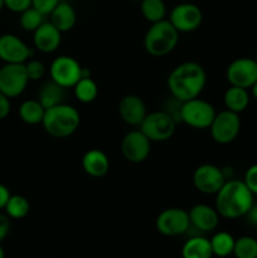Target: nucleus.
Here are the masks:
<instances>
[{
    "mask_svg": "<svg viewBox=\"0 0 257 258\" xmlns=\"http://www.w3.org/2000/svg\"><path fill=\"white\" fill-rule=\"evenodd\" d=\"M29 78L25 72L24 64L4 63L0 68V92L9 98L18 97L27 88Z\"/></svg>",
    "mask_w": 257,
    "mask_h": 258,
    "instance_id": "obj_10",
    "label": "nucleus"
},
{
    "mask_svg": "<svg viewBox=\"0 0 257 258\" xmlns=\"http://www.w3.org/2000/svg\"><path fill=\"white\" fill-rule=\"evenodd\" d=\"M4 7L10 12L23 13L32 7V0H4Z\"/></svg>",
    "mask_w": 257,
    "mask_h": 258,
    "instance_id": "obj_34",
    "label": "nucleus"
},
{
    "mask_svg": "<svg viewBox=\"0 0 257 258\" xmlns=\"http://www.w3.org/2000/svg\"><path fill=\"white\" fill-rule=\"evenodd\" d=\"M80 122V112L73 106L60 103V105L45 110L42 125L50 136L63 139L76 133Z\"/></svg>",
    "mask_w": 257,
    "mask_h": 258,
    "instance_id": "obj_3",
    "label": "nucleus"
},
{
    "mask_svg": "<svg viewBox=\"0 0 257 258\" xmlns=\"http://www.w3.org/2000/svg\"><path fill=\"white\" fill-rule=\"evenodd\" d=\"M65 90V87L55 83L53 80L48 81V82L43 83L40 87L39 92H38V101L42 103L45 110L54 107V106L63 103L66 96Z\"/></svg>",
    "mask_w": 257,
    "mask_h": 258,
    "instance_id": "obj_21",
    "label": "nucleus"
},
{
    "mask_svg": "<svg viewBox=\"0 0 257 258\" xmlns=\"http://www.w3.org/2000/svg\"><path fill=\"white\" fill-rule=\"evenodd\" d=\"M253 194L243 180H228L216 194V207L219 217L236 219L244 217L253 206Z\"/></svg>",
    "mask_w": 257,
    "mask_h": 258,
    "instance_id": "obj_2",
    "label": "nucleus"
},
{
    "mask_svg": "<svg viewBox=\"0 0 257 258\" xmlns=\"http://www.w3.org/2000/svg\"><path fill=\"white\" fill-rule=\"evenodd\" d=\"M10 196H12V194H10L9 189L5 185H3V184H0V211L5 208Z\"/></svg>",
    "mask_w": 257,
    "mask_h": 258,
    "instance_id": "obj_37",
    "label": "nucleus"
},
{
    "mask_svg": "<svg viewBox=\"0 0 257 258\" xmlns=\"http://www.w3.org/2000/svg\"><path fill=\"white\" fill-rule=\"evenodd\" d=\"M190 226L201 232H211L217 228L219 214L216 208L208 204H196L189 211Z\"/></svg>",
    "mask_w": 257,
    "mask_h": 258,
    "instance_id": "obj_18",
    "label": "nucleus"
},
{
    "mask_svg": "<svg viewBox=\"0 0 257 258\" xmlns=\"http://www.w3.org/2000/svg\"><path fill=\"white\" fill-rule=\"evenodd\" d=\"M226 77L231 86L251 88L257 81V62L252 58H237L227 67Z\"/></svg>",
    "mask_w": 257,
    "mask_h": 258,
    "instance_id": "obj_14",
    "label": "nucleus"
},
{
    "mask_svg": "<svg viewBox=\"0 0 257 258\" xmlns=\"http://www.w3.org/2000/svg\"><path fill=\"white\" fill-rule=\"evenodd\" d=\"M251 88H252V95H253V97L257 100V81L254 82V85L252 86Z\"/></svg>",
    "mask_w": 257,
    "mask_h": 258,
    "instance_id": "obj_39",
    "label": "nucleus"
},
{
    "mask_svg": "<svg viewBox=\"0 0 257 258\" xmlns=\"http://www.w3.org/2000/svg\"><path fill=\"white\" fill-rule=\"evenodd\" d=\"M181 256L183 258H212L211 242L206 237H191L184 243L181 248Z\"/></svg>",
    "mask_w": 257,
    "mask_h": 258,
    "instance_id": "obj_22",
    "label": "nucleus"
},
{
    "mask_svg": "<svg viewBox=\"0 0 257 258\" xmlns=\"http://www.w3.org/2000/svg\"><path fill=\"white\" fill-rule=\"evenodd\" d=\"M34 47L42 53H53L62 43V32L50 22H44L35 32H33Z\"/></svg>",
    "mask_w": 257,
    "mask_h": 258,
    "instance_id": "obj_17",
    "label": "nucleus"
},
{
    "mask_svg": "<svg viewBox=\"0 0 257 258\" xmlns=\"http://www.w3.org/2000/svg\"><path fill=\"white\" fill-rule=\"evenodd\" d=\"M73 92L76 98L82 103H90L96 100L98 95V86L95 81L91 78V76L82 77L75 86H73Z\"/></svg>",
    "mask_w": 257,
    "mask_h": 258,
    "instance_id": "obj_26",
    "label": "nucleus"
},
{
    "mask_svg": "<svg viewBox=\"0 0 257 258\" xmlns=\"http://www.w3.org/2000/svg\"><path fill=\"white\" fill-rule=\"evenodd\" d=\"M10 98L5 96L4 93L0 92V121L7 118L10 113Z\"/></svg>",
    "mask_w": 257,
    "mask_h": 258,
    "instance_id": "obj_35",
    "label": "nucleus"
},
{
    "mask_svg": "<svg viewBox=\"0 0 257 258\" xmlns=\"http://www.w3.org/2000/svg\"><path fill=\"white\" fill-rule=\"evenodd\" d=\"M140 10L143 17L151 24L165 19L166 5L164 0H140Z\"/></svg>",
    "mask_w": 257,
    "mask_h": 258,
    "instance_id": "obj_27",
    "label": "nucleus"
},
{
    "mask_svg": "<svg viewBox=\"0 0 257 258\" xmlns=\"http://www.w3.org/2000/svg\"><path fill=\"white\" fill-rule=\"evenodd\" d=\"M254 60H256V62H257V50H256V57H254Z\"/></svg>",
    "mask_w": 257,
    "mask_h": 258,
    "instance_id": "obj_42",
    "label": "nucleus"
},
{
    "mask_svg": "<svg viewBox=\"0 0 257 258\" xmlns=\"http://www.w3.org/2000/svg\"><path fill=\"white\" fill-rule=\"evenodd\" d=\"M206 82V71L196 62L180 63L168 76L169 91L180 102L199 97Z\"/></svg>",
    "mask_w": 257,
    "mask_h": 258,
    "instance_id": "obj_1",
    "label": "nucleus"
},
{
    "mask_svg": "<svg viewBox=\"0 0 257 258\" xmlns=\"http://www.w3.org/2000/svg\"><path fill=\"white\" fill-rule=\"evenodd\" d=\"M176 121L164 110L146 115L140 125V130L150 141H166L175 133Z\"/></svg>",
    "mask_w": 257,
    "mask_h": 258,
    "instance_id": "obj_6",
    "label": "nucleus"
},
{
    "mask_svg": "<svg viewBox=\"0 0 257 258\" xmlns=\"http://www.w3.org/2000/svg\"><path fill=\"white\" fill-rule=\"evenodd\" d=\"M226 183L223 170L213 164L199 165L193 173V185L199 193L217 194Z\"/></svg>",
    "mask_w": 257,
    "mask_h": 258,
    "instance_id": "obj_12",
    "label": "nucleus"
},
{
    "mask_svg": "<svg viewBox=\"0 0 257 258\" xmlns=\"http://www.w3.org/2000/svg\"><path fill=\"white\" fill-rule=\"evenodd\" d=\"M49 17V22L62 33H66L72 29L76 25V22H77V14H76L75 8L70 3L66 2H60L53 9Z\"/></svg>",
    "mask_w": 257,
    "mask_h": 258,
    "instance_id": "obj_20",
    "label": "nucleus"
},
{
    "mask_svg": "<svg viewBox=\"0 0 257 258\" xmlns=\"http://www.w3.org/2000/svg\"><path fill=\"white\" fill-rule=\"evenodd\" d=\"M85 68L70 55H59L49 67L50 80L62 87H73L83 77Z\"/></svg>",
    "mask_w": 257,
    "mask_h": 258,
    "instance_id": "obj_8",
    "label": "nucleus"
},
{
    "mask_svg": "<svg viewBox=\"0 0 257 258\" xmlns=\"http://www.w3.org/2000/svg\"><path fill=\"white\" fill-rule=\"evenodd\" d=\"M10 229V222H9V217L7 214L0 213V242L8 236Z\"/></svg>",
    "mask_w": 257,
    "mask_h": 258,
    "instance_id": "obj_36",
    "label": "nucleus"
},
{
    "mask_svg": "<svg viewBox=\"0 0 257 258\" xmlns=\"http://www.w3.org/2000/svg\"><path fill=\"white\" fill-rule=\"evenodd\" d=\"M82 169L87 175L92 178H102L110 169L108 156L100 149H91L83 155Z\"/></svg>",
    "mask_w": 257,
    "mask_h": 258,
    "instance_id": "obj_19",
    "label": "nucleus"
},
{
    "mask_svg": "<svg viewBox=\"0 0 257 258\" xmlns=\"http://www.w3.org/2000/svg\"><path fill=\"white\" fill-rule=\"evenodd\" d=\"M3 8H4V0H0V12H2Z\"/></svg>",
    "mask_w": 257,
    "mask_h": 258,
    "instance_id": "obj_41",
    "label": "nucleus"
},
{
    "mask_svg": "<svg viewBox=\"0 0 257 258\" xmlns=\"http://www.w3.org/2000/svg\"><path fill=\"white\" fill-rule=\"evenodd\" d=\"M203 20V13L193 3H180L171 9L169 22L179 33H189L198 29Z\"/></svg>",
    "mask_w": 257,
    "mask_h": 258,
    "instance_id": "obj_11",
    "label": "nucleus"
},
{
    "mask_svg": "<svg viewBox=\"0 0 257 258\" xmlns=\"http://www.w3.org/2000/svg\"><path fill=\"white\" fill-rule=\"evenodd\" d=\"M25 72L29 81H39L45 75V66L38 59H29L24 63Z\"/></svg>",
    "mask_w": 257,
    "mask_h": 258,
    "instance_id": "obj_31",
    "label": "nucleus"
},
{
    "mask_svg": "<svg viewBox=\"0 0 257 258\" xmlns=\"http://www.w3.org/2000/svg\"><path fill=\"white\" fill-rule=\"evenodd\" d=\"M247 218H248V222L252 224V226L257 227V204L253 203V206L251 207V209L248 211V213L246 214Z\"/></svg>",
    "mask_w": 257,
    "mask_h": 258,
    "instance_id": "obj_38",
    "label": "nucleus"
},
{
    "mask_svg": "<svg viewBox=\"0 0 257 258\" xmlns=\"http://www.w3.org/2000/svg\"><path fill=\"white\" fill-rule=\"evenodd\" d=\"M243 181L247 185V188L252 191V194L257 196V164L247 169Z\"/></svg>",
    "mask_w": 257,
    "mask_h": 258,
    "instance_id": "obj_32",
    "label": "nucleus"
},
{
    "mask_svg": "<svg viewBox=\"0 0 257 258\" xmlns=\"http://www.w3.org/2000/svg\"><path fill=\"white\" fill-rule=\"evenodd\" d=\"M155 227L159 233L165 237H178L190 228L189 212L183 208H166L156 217Z\"/></svg>",
    "mask_w": 257,
    "mask_h": 258,
    "instance_id": "obj_7",
    "label": "nucleus"
},
{
    "mask_svg": "<svg viewBox=\"0 0 257 258\" xmlns=\"http://www.w3.org/2000/svg\"><path fill=\"white\" fill-rule=\"evenodd\" d=\"M45 108L38 100H27L19 106V117L27 125H38L43 122Z\"/></svg>",
    "mask_w": 257,
    "mask_h": 258,
    "instance_id": "obj_24",
    "label": "nucleus"
},
{
    "mask_svg": "<svg viewBox=\"0 0 257 258\" xmlns=\"http://www.w3.org/2000/svg\"><path fill=\"white\" fill-rule=\"evenodd\" d=\"M118 113L123 122L139 127L148 115L145 103L136 95H126L121 98L118 102Z\"/></svg>",
    "mask_w": 257,
    "mask_h": 258,
    "instance_id": "obj_16",
    "label": "nucleus"
},
{
    "mask_svg": "<svg viewBox=\"0 0 257 258\" xmlns=\"http://www.w3.org/2000/svg\"><path fill=\"white\" fill-rule=\"evenodd\" d=\"M179 43V32L169 19L151 24L144 37V48L153 57H164L175 49Z\"/></svg>",
    "mask_w": 257,
    "mask_h": 258,
    "instance_id": "obj_4",
    "label": "nucleus"
},
{
    "mask_svg": "<svg viewBox=\"0 0 257 258\" xmlns=\"http://www.w3.org/2000/svg\"><path fill=\"white\" fill-rule=\"evenodd\" d=\"M59 3L60 0H32V7H34L35 9H38L47 17Z\"/></svg>",
    "mask_w": 257,
    "mask_h": 258,
    "instance_id": "obj_33",
    "label": "nucleus"
},
{
    "mask_svg": "<svg viewBox=\"0 0 257 258\" xmlns=\"http://www.w3.org/2000/svg\"><path fill=\"white\" fill-rule=\"evenodd\" d=\"M33 55L32 48L28 47L18 35H0V60L10 64H24Z\"/></svg>",
    "mask_w": 257,
    "mask_h": 258,
    "instance_id": "obj_15",
    "label": "nucleus"
},
{
    "mask_svg": "<svg viewBox=\"0 0 257 258\" xmlns=\"http://www.w3.org/2000/svg\"><path fill=\"white\" fill-rule=\"evenodd\" d=\"M233 256L236 258H257V239L249 236L236 239Z\"/></svg>",
    "mask_w": 257,
    "mask_h": 258,
    "instance_id": "obj_30",
    "label": "nucleus"
},
{
    "mask_svg": "<svg viewBox=\"0 0 257 258\" xmlns=\"http://www.w3.org/2000/svg\"><path fill=\"white\" fill-rule=\"evenodd\" d=\"M133 2H140V0H133Z\"/></svg>",
    "mask_w": 257,
    "mask_h": 258,
    "instance_id": "obj_43",
    "label": "nucleus"
},
{
    "mask_svg": "<svg viewBox=\"0 0 257 258\" xmlns=\"http://www.w3.org/2000/svg\"><path fill=\"white\" fill-rule=\"evenodd\" d=\"M151 141L145 136V134L139 130H131L123 136L121 143V151L123 158L134 164L145 161L150 155Z\"/></svg>",
    "mask_w": 257,
    "mask_h": 258,
    "instance_id": "obj_13",
    "label": "nucleus"
},
{
    "mask_svg": "<svg viewBox=\"0 0 257 258\" xmlns=\"http://www.w3.org/2000/svg\"><path fill=\"white\" fill-rule=\"evenodd\" d=\"M5 213L9 218L22 219L28 216L30 211V203L24 196L20 194H13L10 196L7 206H5Z\"/></svg>",
    "mask_w": 257,
    "mask_h": 258,
    "instance_id": "obj_28",
    "label": "nucleus"
},
{
    "mask_svg": "<svg viewBox=\"0 0 257 258\" xmlns=\"http://www.w3.org/2000/svg\"><path fill=\"white\" fill-rule=\"evenodd\" d=\"M224 105L226 110L232 111V112L241 113L247 108L249 103V95L247 92V88L237 87V86H231L228 90L224 92Z\"/></svg>",
    "mask_w": 257,
    "mask_h": 258,
    "instance_id": "obj_23",
    "label": "nucleus"
},
{
    "mask_svg": "<svg viewBox=\"0 0 257 258\" xmlns=\"http://www.w3.org/2000/svg\"><path fill=\"white\" fill-rule=\"evenodd\" d=\"M209 242H211L213 256L226 258L233 254L236 239L228 232H218L209 239Z\"/></svg>",
    "mask_w": 257,
    "mask_h": 258,
    "instance_id": "obj_25",
    "label": "nucleus"
},
{
    "mask_svg": "<svg viewBox=\"0 0 257 258\" xmlns=\"http://www.w3.org/2000/svg\"><path fill=\"white\" fill-rule=\"evenodd\" d=\"M44 18L45 15L43 13L35 9L34 7H30L23 13H20L19 24L27 32H35L45 22Z\"/></svg>",
    "mask_w": 257,
    "mask_h": 258,
    "instance_id": "obj_29",
    "label": "nucleus"
},
{
    "mask_svg": "<svg viewBox=\"0 0 257 258\" xmlns=\"http://www.w3.org/2000/svg\"><path fill=\"white\" fill-rule=\"evenodd\" d=\"M5 257V253H4V249H3V247L0 246V258H4Z\"/></svg>",
    "mask_w": 257,
    "mask_h": 258,
    "instance_id": "obj_40",
    "label": "nucleus"
},
{
    "mask_svg": "<svg viewBox=\"0 0 257 258\" xmlns=\"http://www.w3.org/2000/svg\"><path fill=\"white\" fill-rule=\"evenodd\" d=\"M212 139L218 144H229L238 136L241 130L239 113L224 110L216 113L213 122L209 126Z\"/></svg>",
    "mask_w": 257,
    "mask_h": 258,
    "instance_id": "obj_9",
    "label": "nucleus"
},
{
    "mask_svg": "<svg viewBox=\"0 0 257 258\" xmlns=\"http://www.w3.org/2000/svg\"><path fill=\"white\" fill-rule=\"evenodd\" d=\"M216 117V110L207 101L197 97L181 103L180 122H184L189 127L204 130L209 128Z\"/></svg>",
    "mask_w": 257,
    "mask_h": 258,
    "instance_id": "obj_5",
    "label": "nucleus"
}]
</instances>
